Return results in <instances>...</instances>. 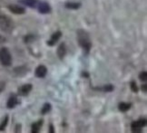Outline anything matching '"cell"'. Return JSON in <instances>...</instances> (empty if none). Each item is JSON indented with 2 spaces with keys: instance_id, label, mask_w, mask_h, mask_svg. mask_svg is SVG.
<instances>
[{
  "instance_id": "cell-15",
  "label": "cell",
  "mask_w": 147,
  "mask_h": 133,
  "mask_svg": "<svg viewBox=\"0 0 147 133\" xmlns=\"http://www.w3.org/2000/svg\"><path fill=\"white\" fill-rule=\"evenodd\" d=\"M93 89L94 90L99 91V92H111L115 90V87L112 84H105L103 87H94Z\"/></svg>"
},
{
  "instance_id": "cell-21",
  "label": "cell",
  "mask_w": 147,
  "mask_h": 133,
  "mask_svg": "<svg viewBox=\"0 0 147 133\" xmlns=\"http://www.w3.org/2000/svg\"><path fill=\"white\" fill-rule=\"evenodd\" d=\"M8 116L7 115L5 117V119L3 120V121L1 122V124H0V131H3V130H5V127H7V123H8Z\"/></svg>"
},
{
  "instance_id": "cell-16",
  "label": "cell",
  "mask_w": 147,
  "mask_h": 133,
  "mask_svg": "<svg viewBox=\"0 0 147 133\" xmlns=\"http://www.w3.org/2000/svg\"><path fill=\"white\" fill-rule=\"evenodd\" d=\"M82 4L79 2H66L65 4V7L67 9H72V10H76L81 7Z\"/></svg>"
},
{
  "instance_id": "cell-13",
  "label": "cell",
  "mask_w": 147,
  "mask_h": 133,
  "mask_svg": "<svg viewBox=\"0 0 147 133\" xmlns=\"http://www.w3.org/2000/svg\"><path fill=\"white\" fill-rule=\"evenodd\" d=\"M19 3L30 8H36L39 1L38 0H19Z\"/></svg>"
},
{
  "instance_id": "cell-6",
  "label": "cell",
  "mask_w": 147,
  "mask_h": 133,
  "mask_svg": "<svg viewBox=\"0 0 147 133\" xmlns=\"http://www.w3.org/2000/svg\"><path fill=\"white\" fill-rule=\"evenodd\" d=\"M62 32L61 31H56L51 35V38L47 42V44L48 46H54L55 44L59 41V39L62 37Z\"/></svg>"
},
{
  "instance_id": "cell-7",
  "label": "cell",
  "mask_w": 147,
  "mask_h": 133,
  "mask_svg": "<svg viewBox=\"0 0 147 133\" xmlns=\"http://www.w3.org/2000/svg\"><path fill=\"white\" fill-rule=\"evenodd\" d=\"M33 90V85L31 84H26L22 85L20 88H18V95L20 96H27Z\"/></svg>"
},
{
  "instance_id": "cell-11",
  "label": "cell",
  "mask_w": 147,
  "mask_h": 133,
  "mask_svg": "<svg viewBox=\"0 0 147 133\" xmlns=\"http://www.w3.org/2000/svg\"><path fill=\"white\" fill-rule=\"evenodd\" d=\"M20 104V102L18 101V97L16 95H11L9 98H8V101H7V107L8 109H14L16 105Z\"/></svg>"
},
{
  "instance_id": "cell-25",
  "label": "cell",
  "mask_w": 147,
  "mask_h": 133,
  "mask_svg": "<svg viewBox=\"0 0 147 133\" xmlns=\"http://www.w3.org/2000/svg\"><path fill=\"white\" fill-rule=\"evenodd\" d=\"M141 90H142L143 92H147V84H143L141 86Z\"/></svg>"
},
{
  "instance_id": "cell-28",
  "label": "cell",
  "mask_w": 147,
  "mask_h": 133,
  "mask_svg": "<svg viewBox=\"0 0 147 133\" xmlns=\"http://www.w3.org/2000/svg\"><path fill=\"white\" fill-rule=\"evenodd\" d=\"M5 38L2 35H0V43H5Z\"/></svg>"
},
{
  "instance_id": "cell-2",
  "label": "cell",
  "mask_w": 147,
  "mask_h": 133,
  "mask_svg": "<svg viewBox=\"0 0 147 133\" xmlns=\"http://www.w3.org/2000/svg\"><path fill=\"white\" fill-rule=\"evenodd\" d=\"M0 30L10 34L14 30V23L12 19L7 15H0Z\"/></svg>"
},
{
  "instance_id": "cell-24",
  "label": "cell",
  "mask_w": 147,
  "mask_h": 133,
  "mask_svg": "<svg viewBox=\"0 0 147 133\" xmlns=\"http://www.w3.org/2000/svg\"><path fill=\"white\" fill-rule=\"evenodd\" d=\"M55 128H54V125L53 124H50L49 125V133H55Z\"/></svg>"
},
{
  "instance_id": "cell-1",
  "label": "cell",
  "mask_w": 147,
  "mask_h": 133,
  "mask_svg": "<svg viewBox=\"0 0 147 133\" xmlns=\"http://www.w3.org/2000/svg\"><path fill=\"white\" fill-rule=\"evenodd\" d=\"M76 38L78 44L83 48L84 53L88 54L92 49V41L88 32L84 29H78L76 31Z\"/></svg>"
},
{
  "instance_id": "cell-8",
  "label": "cell",
  "mask_w": 147,
  "mask_h": 133,
  "mask_svg": "<svg viewBox=\"0 0 147 133\" xmlns=\"http://www.w3.org/2000/svg\"><path fill=\"white\" fill-rule=\"evenodd\" d=\"M35 74L37 78H45V77L47 76V66H45L43 64H40L38 65L36 69V72H35Z\"/></svg>"
},
{
  "instance_id": "cell-12",
  "label": "cell",
  "mask_w": 147,
  "mask_h": 133,
  "mask_svg": "<svg viewBox=\"0 0 147 133\" xmlns=\"http://www.w3.org/2000/svg\"><path fill=\"white\" fill-rule=\"evenodd\" d=\"M66 45L65 43H62L60 45L58 46L57 48V51H56V53H57V56L60 60H63L66 54Z\"/></svg>"
},
{
  "instance_id": "cell-14",
  "label": "cell",
  "mask_w": 147,
  "mask_h": 133,
  "mask_svg": "<svg viewBox=\"0 0 147 133\" xmlns=\"http://www.w3.org/2000/svg\"><path fill=\"white\" fill-rule=\"evenodd\" d=\"M43 123H44V120H39L37 121H36V122H34L32 124V130H31V132L32 133H38L39 131H40L42 126H43Z\"/></svg>"
},
{
  "instance_id": "cell-9",
  "label": "cell",
  "mask_w": 147,
  "mask_h": 133,
  "mask_svg": "<svg viewBox=\"0 0 147 133\" xmlns=\"http://www.w3.org/2000/svg\"><path fill=\"white\" fill-rule=\"evenodd\" d=\"M28 72H29V68L27 67L26 65H21V66H18V67H16L14 69V73L16 76H19V77H22V76H25L26 74H28Z\"/></svg>"
},
{
  "instance_id": "cell-20",
  "label": "cell",
  "mask_w": 147,
  "mask_h": 133,
  "mask_svg": "<svg viewBox=\"0 0 147 133\" xmlns=\"http://www.w3.org/2000/svg\"><path fill=\"white\" fill-rule=\"evenodd\" d=\"M130 88H131V90L134 93H137L139 89H138V86L136 84V82L135 81H131V82H130Z\"/></svg>"
},
{
  "instance_id": "cell-3",
  "label": "cell",
  "mask_w": 147,
  "mask_h": 133,
  "mask_svg": "<svg viewBox=\"0 0 147 133\" xmlns=\"http://www.w3.org/2000/svg\"><path fill=\"white\" fill-rule=\"evenodd\" d=\"M0 63L4 66H10L12 64V56L7 47L0 49Z\"/></svg>"
},
{
  "instance_id": "cell-5",
  "label": "cell",
  "mask_w": 147,
  "mask_h": 133,
  "mask_svg": "<svg viewBox=\"0 0 147 133\" xmlns=\"http://www.w3.org/2000/svg\"><path fill=\"white\" fill-rule=\"evenodd\" d=\"M37 10L40 14L46 15L51 12V7L47 2H39L37 5Z\"/></svg>"
},
{
  "instance_id": "cell-10",
  "label": "cell",
  "mask_w": 147,
  "mask_h": 133,
  "mask_svg": "<svg viewBox=\"0 0 147 133\" xmlns=\"http://www.w3.org/2000/svg\"><path fill=\"white\" fill-rule=\"evenodd\" d=\"M8 9L16 15H24L26 13L25 7H21V5H9Z\"/></svg>"
},
{
  "instance_id": "cell-23",
  "label": "cell",
  "mask_w": 147,
  "mask_h": 133,
  "mask_svg": "<svg viewBox=\"0 0 147 133\" xmlns=\"http://www.w3.org/2000/svg\"><path fill=\"white\" fill-rule=\"evenodd\" d=\"M21 128H22V125L21 124H16V129H15V132H20L21 131Z\"/></svg>"
},
{
  "instance_id": "cell-26",
  "label": "cell",
  "mask_w": 147,
  "mask_h": 133,
  "mask_svg": "<svg viewBox=\"0 0 147 133\" xmlns=\"http://www.w3.org/2000/svg\"><path fill=\"white\" fill-rule=\"evenodd\" d=\"M5 87V84L4 82H0V92H1Z\"/></svg>"
},
{
  "instance_id": "cell-18",
  "label": "cell",
  "mask_w": 147,
  "mask_h": 133,
  "mask_svg": "<svg viewBox=\"0 0 147 133\" xmlns=\"http://www.w3.org/2000/svg\"><path fill=\"white\" fill-rule=\"evenodd\" d=\"M51 110H52V105H51V103L46 102V103L43 105V107L41 109V114L46 115L47 113H48L50 112Z\"/></svg>"
},
{
  "instance_id": "cell-4",
  "label": "cell",
  "mask_w": 147,
  "mask_h": 133,
  "mask_svg": "<svg viewBox=\"0 0 147 133\" xmlns=\"http://www.w3.org/2000/svg\"><path fill=\"white\" fill-rule=\"evenodd\" d=\"M146 125V119L141 118L137 120H134L131 123V129L133 132H141L142 129Z\"/></svg>"
},
{
  "instance_id": "cell-17",
  "label": "cell",
  "mask_w": 147,
  "mask_h": 133,
  "mask_svg": "<svg viewBox=\"0 0 147 133\" xmlns=\"http://www.w3.org/2000/svg\"><path fill=\"white\" fill-rule=\"evenodd\" d=\"M132 105L133 104L131 102H120L119 105H118V109H119V110L122 112H126L131 109Z\"/></svg>"
},
{
  "instance_id": "cell-19",
  "label": "cell",
  "mask_w": 147,
  "mask_h": 133,
  "mask_svg": "<svg viewBox=\"0 0 147 133\" xmlns=\"http://www.w3.org/2000/svg\"><path fill=\"white\" fill-rule=\"evenodd\" d=\"M36 39V36L35 35H32V34H29V35H26L25 37H24V42L26 43H33L35 42Z\"/></svg>"
},
{
  "instance_id": "cell-22",
  "label": "cell",
  "mask_w": 147,
  "mask_h": 133,
  "mask_svg": "<svg viewBox=\"0 0 147 133\" xmlns=\"http://www.w3.org/2000/svg\"><path fill=\"white\" fill-rule=\"evenodd\" d=\"M139 79H140V81H142V82H146V80H147V73L145 71L141 72V73L139 74Z\"/></svg>"
},
{
  "instance_id": "cell-27",
  "label": "cell",
  "mask_w": 147,
  "mask_h": 133,
  "mask_svg": "<svg viewBox=\"0 0 147 133\" xmlns=\"http://www.w3.org/2000/svg\"><path fill=\"white\" fill-rule=\"evenodd\" d=\"M81 75H82V77H84V78H89V74L86 73V72H83Z\"/></svg>"
}]
</instances>
